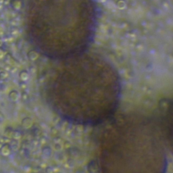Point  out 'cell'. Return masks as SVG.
Masks as SVG:
<instances>
[{
	"label": "cell",
	"instance_id": "obj_1",
	"mask_svg": "<svg viewBox=\"0 0 173 173\" xmlns=\"http://www.w3.org/2000/svg\"><path fill=\"white\" fill-rule=\"evenodd\" d=\"M54 62L46 74L44 94L55 114L80 125H97L112 117L120 101L121 81L110 61L87 50Z\"/></svg>",
	"mask_w": 173,
	"mask_h": 173
},
{
	"label": "cell",
	"instance_id": "obj_3",
	"mask_svg": "<svg viewBox=\"0 0 173 173\" xmlns=\"http://www.w3.org/2000/svg\"><path fill=\"white\" fill-rule=\"evenodd\" d=\"M166 146L156 121L134 114L118 117L100 138L99 173H165Z\"/></svg>",
	"mask_w": 173,
	"mask_h": 173
},
{
	"label": "cell",
	"instance_id": "obj_2",
	"mask_svg": "<svg viewBox=\"0 0 173 173\" xmlns=\"http://www.w3.org/2000/svg\"><path fill=\"white\" fill-rule=\"evenodd\" d=\"M28 31L34 47L59 61L86 52L98 22L95 0H29Z\"/></svg>",
	"mask_w": 173,
	"mask_h": 173
}]
</instances>
